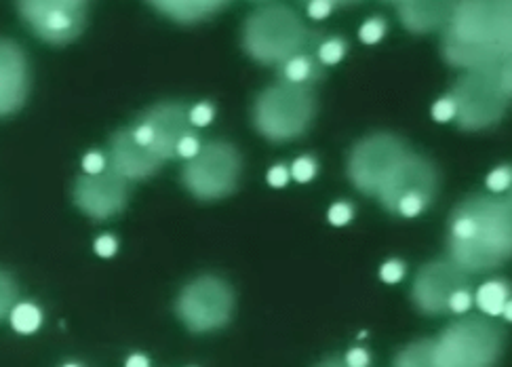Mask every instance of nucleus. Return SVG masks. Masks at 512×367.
I'll list each match as a JSON object with an SVG mask.
<instances>
[{
    "label": "nucleus",
    "instance_id": "obj_28",
    "mask_svg": "<svg viewBox=\"0 0 512 367\" xmlns=\"http://www.w3.org/2000/svg\"><path fill=\"white\" fill-rule=\"evenodd\" d=\"M327 218H329V222H331L333 226H346V224L354 218V209H352V205H348V203H344V201L333 203V205L329 207Z\"/></svg>",
    "mask_w": 512,
    "mask_h": 367
},
{
    "label": "nucleus",
    "instance_id": "obj_1",
    "mask_svg": "<svg viewBox=\"0 0 512 367\" xmlns=\"http://www.w3.org/2000/svg\"><path fill=\"white\" fill-rule=\"evenodd\" d=\"M512 7L506 0L454 3L443 26V60L466 72L491 70L510 64Z\"/></svg>",
    "mask_w": 512,
    "mask_h": 367
},
{
    "label": "nucleus",
    "instance_id": "obj_23",
    "mask_svg": "<svg viewBox=\"0 0 512 367\" xmlns=\"http://www.w3.org/2000/svg\"><path fill=\"white\" fill-rule=\"evenodd\" d=\"M15 302H17V285L9 273L0 270V321H3L7 315H11Z\"/></svg>",
    "mask_w": 512,
    "mask_h": 367
},
{
    "label": "nucleus",
    "instance_id": "obj_30",
    "mask_svg": "<svg viewBox=\"0 0 512 367\" xmlns=\"http://www.w3.org/2000/svg\"><path fill=\"white\" fill-rule=\"evenodd\" d=\"M456 117V106L454 102H451V98L447 95V98H441L439 102H435V106H432V119H435L437 123H447Z\"/></svg>",
    "mask_w": 512,
    "mask_h": 367
},
{
    "label": "nucleus",
    "instance_id": "obj_10",
    "mask_svg": "<svg viewBox=\"0 0 512 367\" xmlns=\"http://www.w3.org/2000/svg\"><path fill=\"white\" fill-rule=\"evenodd\" d=\"M30 30L49 45H68L87 24V3L81 0H24L17 5Z\"/></svg>",
    "mask_w": 512,
    "mask_h": 367
},
{
    "label": "nucleus",
    "instance_id": "obj_9",
    "mask_svg": "<svg viewBox=\"0 0 512 367\" xmlns=\"http://www.w3.org/2000/svg\"><path fill=\"white\" fill-rule=\"evenodd\" d=\"M175 311L180 321L194 334L220 330L232 319L234 292L224 279L203 275L182 289Z\"/></svg>",
    "mask_w": 512,
    "mask_h": 367
},
{
    "label": "nucleus",
    "instance_id": "obj_5",
    "mask_svg": "<svg viewBox=\"0 0 512 367\" xmlns=\"http://www.w3.org/2000/svg\"><path fill=\"white\" fill-rule=\"evenodd\" d=\"M317 114L310 85L281 81L264 89L253 106V125L270 142H289L308 131Z\"/></svg>",
    "mask_w": 512,
    "mask_h": 367
},
{
    "label": "nucleus",
    "instance_id": "obj_16",
    "mask_svg": "<svg viewBox=\"0 0 512 367\" xmlns=\"http://www.w3.org/2000/svg\"><path fill=\"white\" fill-rule=\"evenodd\" d=\"M108 167L118 176L129 180H146L163 167L161 161L150 148H144L133 140L131 129H118L108 144Z\"/></svg>",
    "mask_w": 512,
    "mask_h": 367
},
{
    "label": "nucleus",
    "instance_id": "obj_35",
    "mask_svg": "<svg viewBox=\"0 0 512 367\" xmlns=\"http://www.w3.org/2000/svg\"><path fill=\"white\" fill-rule=\"evenodd\" d=\"M199 150H201L199 140H196L194 135H186V138L180 142V146H177V157L192 159V157H196V152Z\"/></svg>",
    "mask_w": 512,
    "mask_h": 367
},
{
    "label": "nucleus",
    "instance_id": "obj_33",
    "mask_svg": "<svg viewBox=\"0 0 512 367\" xmlns=\"http://www.w3.org/2000/svg\"><path fill=\"white\" fill-rule=\"evenodd\" d=\"M106 167H108V161H106L104 154H100V152L85 154L83 169H85L87 176H97V173H102Z\"/></svg>",
    "mask_w": 512,
    "mask_h": 367
},
{
    "label": "nucleus",
    "instance_id": "obj_18",
    "mask_svg": "<svg viewBox=\"0 0 512 367\" xmlns=\"http://www.w3.org/2000/svg\"><path fill=\"white\" fill-rule=\"evenodd\" d=\"M150 7L177 24H196L222 13L228 3L224 0H154Z\"/></svg>",
    "mask_w": 512,
    "mask_h": 367
},
{
    "label": "nucleus",
    "instance_id": "obj_8",
    "mask_svg": "<svg viewBox=\"0 0 512 367\" xmlns=\"http://www.w3.org/2000/svg\"><path fill=\"white\" fill-rule=\"evenodd\" d=\"M411 152L395 133H373L357 142L348 157V178L363 195L378 197L382 186Z\"/></svg>",
    "mask_w": 512,
    "mask_h": 367
},
{
    "label": "nucleus",
    "instance_id": "obj_14",
    "mask_svg": "<svg viewBox=\"0 0 512 367\" xmlns=\"http://www.w3.org/2000/svg\"><path fill=\"white\" fill-rule=\"evenodd\" d=\"M188 112L190 110L180 102H163L146 110L140 117V121H137L152 131L150 150L161 161L175 159L177 146H180V142L186 138V135H192Z\"/></svg>",
    "mask_w": 512,
    "mask_h": 367
},
{
    "label": "nucleus",
    "instance_id": "obj_26",
    "mask_svg": "<svg viewBox=\"0 0 512 367\" xmlns=\"http://www.w3.org/2000/svg\"><path fill=\"white\" fill-rule=\"evenodd\" d=\"M317 171H319L317 161H314L312 157H300V159H295V163L289 171V176H293V180H298L300 184H306L314 176H317Z\"/></svg>",
    "mask_w": 512,
    "mask_h": 367
},
{
    "label": "nucleus",
    "instance_id": "obj_22",
    "mask_svg": "<svg viewBox=\"0 0 512 367\" xmlns=\"http://www.w3.org/2000/svg\"><path fill=\"white\" fill-rule=\"evenodd\" d=\"M317 74V68H314V62L310 60L308 53H298L287 60V64L283 66V76L287 83H295V85H308V81L312 76Z\"/></svg>",
    "mask_w": 512,
    "mask_h": 367
},
{
    "label": "nucleus",
    "instance_id": "obj_29",
    "mask_svg": "<svg viewBox=\"0 0 512 367\" xmlns=\"http://www.w3.org/2000/svg\"><path fill=\"white\" fill-rule=\"evenodd\" d=\"M405 262L401 260H388L380 268V277L384 283H399L405 277Z\"/></svg>",
    "mask_w": 512,
    "mask_h": 367
},
{
    "label": "nucleus",
    "instance_id": "obj_24",
    "mask_svg": "<svg viewBox=\"0 0 512 367\" xmlns=\"http://www.w3.org/2000/svg\"><path fill=\"white\" fill-rule=\"evenodd\" d=\"M386 30H388V26L382 17H371L361 26L359 38L365 45H376L386 36Z\"/></svg>",
    "mask_w": 512,
    "mask_h": 367
},
{
    "label": "nucleus",
    "instance_id": "obj_17",
    "mask_svg": "<svg viewBox=\"0 0 512 367\" xmlns=\"http://www.w3.org/2000/svg\"><path fill=\"white\" fill-rule=\"evenodd\" d=\"M397 9L401 24L416 34H426L437 28H443L454 9V3H435V0H403V3H392Z\"/></svg>",
    "mask_w": 512,
    "mask_h": 367
},
{
    "label": "nucleus",
    "instance_id": "obj_39",
    "mask_svg": "<svg viewBox=\"0 0 512 367\" xmlns=\"http://www.w3.org/2000/svg\"><path fill=\"white\" fill-rule=\"evenodd\" d=\"M125 367H150V361L144 355H131Z\"/></svg>",
    "mask_w": 512,
    "mask_h": 367
},
{
    "label": "nucleus",
    "instance_id": "obj_36",
    "mask_svg": "<svg viewBox=\"0 0 512 367\" xmlns=\"http://www.w3.org/2000/svg\"><path fill=\"white\" fill-rule=\"evenodd\" d=\"M289 182V169L285 165H274L268 171V184L274 188H283Z\"/></svg>",
    "mask_w": 512,
    "mask_h": 367
},
{
    "label": "nucleus",
    "instance_id": "obj_27",
    "mask_svg": "<svg viewBox=\"0 0 512 367\" xmlns=\"http://www.w3.org/2000/svg\"><path fill=\"white\" fill-rule=\"evenodd\" d=\"M512 182V169L508 165H502L498 169H494L487 176V188L491 192H504L510 188Z\"/></svg>",
    "mask_w": 512,
    "mask_h": 367
},
{
    "label": "nucleus",
    "instance_id": "obj_34",
    "mask_svg": "<svg viewBox=\"0 0 512 367\" xmlns=\"http://www.w3.org/2000/svg\"><path fill=\"white\" fill-rule=\"evenodd\" d=\"M116 249H118V243L110 235H102L100 239L95 241V254L102 256V258H112L116 254Z\"/></svg>",
    "mask_w": 512,
    "mask_h": 367
},
{
    "label": "nucleus",
    "instance_id": "obj_25",
    "mask_svg": "<svg viewBox=\"0 0 512 367\" xmlns=\"http://www.w3.org/2000/svg\"><path fill=\"white\" fill-rule=\"evenodd\" d=\"M346 53V43L342 38H329L321 47H319V60L325 66H333L342 62V57Z\"/></svg>",
    "mask_w": 512,
    "mask_h": 367
},
{
    "label": "nucleus",
    "instance_id": "obj_40",
    "mask_svg": "<svg viewBox=\"0 0 512 367\" xmlns=\"http://www.w3.org/2000/svg\"><path fill=\"white\" fill-rule=\"evenodd\" d=\"M317 367H348V365H346L344 359H340V357H331V359L323 361V363L317 365Z\"/></svg>",
    "mask_w": 512,
    "mask_h": 367
},
{
    "label": "nucleus",
    "instance_id": "obj_6",
    "mask_svg": "<svg viewBox=\"0 0 512 367\" xmlns=\"http://www.w3.org/2000/svg\"><path fill=\"white\" fill-rule=\"evenodd\" d=\"M502 330L487 317H462L435 340L437 367H496L502 357Z\"/></svg>",
    "mask_w": 512,
    "mask_h": 367
},
{
    "label": "nucleus",
    "instance_id": "obj_31",
    "mask_svg": "<svg viewBox=\"0 0 512 367\" xmlns=\"http://www.w3.org/2000/svg\"><path fill=\"white\" fill-rule=\"evenodd\" d=\"M188 119L194 127H207L213 121V108L209 104H196L194 108H190Z\"/></svg>",
    "mask_w": 512,
    "mask_h": 367
},
{
    "label": "nucleus",
    "instance_id": "obj_19",
    "mask_svg": "<svg viewBox=\"0 0 512 367\" xmlns=\"http://www.w3.org/2000/svg\"><path fill=\"white\" fill-rule=\"evenodd\" d=\"M481 311L487 317H498L504 313V308L510 304V285L506 281H487L479 287L475 296Z\"/></svg>",
    "mask_w": 512,
    "mask_h": 367
},
{
    "label": "nucleus",
    "instance_id": "obj_15",
    "mask_svg": "<svg viewBox=\"0 0 512 367\" xmlns=\"http://www.w3.org/2000/svg\"><path fill=\"white\" fill-rule=\"evenodd\" d=\"M30 91V66L26 51L9 38H0V117L24 106Z\"/></svg>",
    "mask_w": 512,
    "mask_h": 367
},
{
    "label": "nucleus",
    "instance_id": "obj_37",
    "mask_svg": "<svg viewBox=\"0 0 512 367\" xmlns=\"http://www.w3.org/2000/svg\"><path fill=\"white\" fill-rule=\"evenodd\" d=\"M333 7H338V5H333L331 0H312V3L308 5V15L312 19H325L333 11Z\"/></svg>",
    "mask_w": 512,
    "mask_h": 367
},
{
    "label": "nucleus",
    "instance_id": "obj_7",
    "mask_svg": "<svg viewBox=\"0 0 512 367\" xmlns=\"http://www.w3.org/2000/svg\"><path fill=\"white\" fill-rule=\"evenodd\" d=\"M241 171L243 159L239 148L228 142H209L186 163L182 180L196 199L218 201L236 190Z\"/></svg>",
    "mask_w": 512,
    "mask_h": 367
},
{
    "label": "nucleus",
    "instance_id": "obj_2",
    "mask_svg": "<svg viewBox=\"0 0 512 367\" xmlns=\"http://www.w3.org/2000/svg\"><path fill=\"white\" fill-rule=\"evenodd\" d=\"M449 260L466 275L500 268L512 249V203L508 197L472 195L449 218Z\"/></svg>",
    "mask_w": 512,
    "mask_h": 367
},
{
    "label": "nucleus",
    "instance_id": "obj_38",
    "mask_svg": "<svg viewBox=\"0 0 512 367\" xmlns=\"http://www.w3.org/2000/svg\"><path fill=\"white\" fill-rule=\"evenodd\" d=\"M344 363L348 367H367L369 365V353L365 349H352L346 353Z\"/></svg>",
    "mask_w": 512,
    "mask_h": 367
},
{
    "label": "nucleus",
    "instance_id": "obj_4",
    "mask_svg": "<svg viewBox=\"0 0 512 367\" xmlns=\"http://www.w3.org/2000/svg\"><path fill=\"white\" fill-rule=\"evenodd\" d=\"M510 64L466 72L451 89V102L456 106V121L464 131H481L498 125L504 119L510 102Z\"/></svg>",
    "mask_w": 512,
    "mask_h": 367
},
{
    "label": "nucleus",
    "instance_id": "obj_20",
    "mask_svg": "<svg viewBox=\"0 0 512 367\" xmlns=\"http://www.w3.org/2000/svg\"><path fill=\"white\" fill-rule=\"evenodd\" d=\"M395 367H437L435 365V340H418L397 355Z\"/></svg>",
    "mask_w": 512,
    "mask_h": 367
},
{
    "label": "nucleus",
    "instance_id": "obj_13",
    "mask_svg": "<svg viewBox=\"0 0 512 367\" xmlns=\"http://www.w3.org/2000/svg\"><path fill=\"white\" fill-rule=\"evenodd\" d=\"M129 199V182L106 167L97 176H81L74 184L76 207L93 220H110L121 214Z\"/></svg>",
    "mask_w": 512,
    "mask_h": 367
},
{
    "label": "nucleus",
    "instance_id": "obj_21",
    "mask_svg": "<svg viewBox=\"0 0 512 367\" xmlns=\"http://www.w3.org/2000/svg\"><path fill=\"white\" fill-rule=\"evenodd\" d=\"M9 317H11L13 330L19 332V334H34L38 327H41V323H43L41 308L30 304V302L15 304Z\"/></svg>",
    "mask_w": 512,
    "mask_h": 367
},
{
    "label": "nucleus",
    "instance_id": "obj_32",
    "mask_svg": "<svg viewBox=\"0 0 512 367\" xmlns=\"http://www.w3.org/2000/svg\"><path fill=\"white\" fill-rule=\"evenodd\" d=\"M470 306H472V294L468 289H460V292H456L449 300V313L464 315L470 311Z\"/></svg>",
    "mask_w": 512,
    "mask_h": 367
},
{
    "label": "nucleus",
    "instance_id": "obj_12",
    "mask_svg": "<svg viewBox=\"0 0 512 367\" xmlns=\"http://www.w3.org/2000/svg\"><path fill=\"white\" fill-rule=\"evenodd\" d=\"M468 275L451 260H432L420 268L413 281L411 298L422 313H449V300L460 289H468Z\"/></svg>",
    "mask_w": 512,
    "mask_h": 367
},
{
    "label": "nucleus",
    "instance_id": "obj_3",
    "mask_svg": "<svg viewBox=\"0 0 512 367\" xmlns=\"http://www.w3.org/2000/svg\"><path fill=\"white\" fill-rule=\"evenodd\" d=\"M308 36L298 13L285 5L270 3L245 19L243 49L258 64L274 66L302 53Z\"/></svg>",
    "mask_w": 512,
    "mask_h": 367
},
{
    "label": "nucleus",
    "instance_id": "obj_41",
    "mask_svg": "<svg viewBox=\"0 0 512 367\" xmlns=\"http://www.w3.org/2000/svg\"><path fill=\"white\" fill-rule=\"evenodd\" d=\"M64 367H81V365H76V363H68V365H64Z\"/></svg>",
    "mask_w": 512,
    "mask_h": 367
},
{
    "label": "nucleus",
    "instance_id": "obj_11",
    "mask_svg": "<svg viewBox=\"0 0 512 367\" xmlns=\"http://www.w3.org/2000/svg\"><path fill=\"white\" fill-rule=\"evenodd\" d=\"M439 169L424 154L409 152L401 161V165L395 169V173L388 178V182L378 192V199L388 209L390 214H395L397 205L403 199L418 197L424 203H432L439 192Z\"/></svg>",
    "mask_w": 512,
    "mask_h": 367
}]
</instances>
